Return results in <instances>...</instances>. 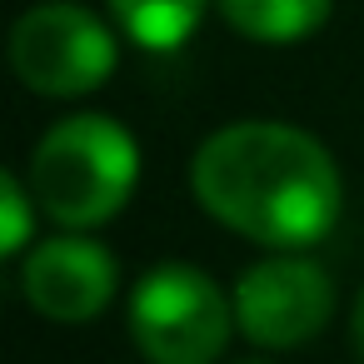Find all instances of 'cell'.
Segmentation results:
<instances>
[{"label": "cell", "mask_w": 364, "mask_h": 364, "mask_svg": "<svg viewBox=\"0 0 364 364\" xmlns=\"http://www.w3.org/2000/svg\"><path fill=\"white\" fill-rule=\"evenodd\" d=\"M190 190L205 215L264 250L319 245L344 205L334 155L284 120H240L215 130L190 160Z\"/></svg>", "instance_id": "cell-1"}, {"label": "cell", "mask_w": 364, "mask_h": 364, "mask_svg": "<svg viewBox=\"0 0 364 364\" xmlns=\"http://www.w3.org/2000/svg\"><path fill=\"white\" fill-rule=\"evenodd\" d=\"M140 180V145L110 115H65L31 150V195L65 230L115 220Z\"/></svg>", "instance_id": "cell-2"}, {"label": "cell", "mask_w": 364, "mask_h": 364, "mask_svg": "<svg viewBox=\"0 0 364 364\" xmlns=\"http://www.w3.org/2000/svg\"><path fill=\"white\" fill-rule=\"evenodd\" d=\"M235 329V294L195 264H155L130 289V334L150 364H215Z\"/></svg>", "instance_id": "cell-3"}, {"label": "cell", "mask_w": 364, "mask_h": 364, "mask_svg": "<svg viewBox=\"0 0 364 364\" xmlns=\"http://www.w3.org/2000/svg\"><path fill=\"white\" fill-rule=\"evenodd\" d=\"M11 70L26 90L50 100L90 95L115 70V31L75 0L31 6L11 31Z\"/></svg>", "instance_id": "cell-4"}, {"label": "cell", "mask_w": 364, "mask_h": 364, "mask_svg": "<svg viewBox=\"0 0 364 364\" xmlns=\"http://www.w3.org/2000/svg\"><path fill=\"white\" fill-rule=\"evenodd\" d=\"M329 314H334V284L299 250H279L250 264L235 284V324L259 349L309 344L314 334H324Z\"/></svg>", "instance_id": "cell-5"}, {"label": "cell", "mask_w": 364, "mask_h": 364, "mask_svg": "<svg viewBox=\"0 0 364 364\" xmlns=\"http://www.w3.org/2000/svg\"><path fill=\"white\" fill-rule=\"evenodd\" d=\"M120 289V264L100 240L55 235L21 255V294L50 324H90L110 309Z\"/></svg>", "instance_id": "cell-6"}, {"label": "cell", "mask_w": 364, "mask_h": 364, "mask_svg": "<svg viewBox=\"0 0 364 364\" xmlns=\"http://www.w3.org/2000/svg\"><path fill=\"white\" fill-rule=\"evenodd\" d=\"M230 31H240L255 46H299L309 41L334 0H215Z\"/></svg>", "instance_id": "cell-7"}, {"label": "cell", "mask_w": 364, "mask_h": 364, "mask_svg": "<svg viewBox=\"0 0 364 364\" xmlns=\"http://www.w3.org/2000/svg\"><path fill=\"white\" fill-rule=\"evenodd\" d=\"M210 0H110L120 31L145 50H180Z\"/></svg>", "instance_id": "cell-8"}, {"label": "cell", "mask_w": 364, "mask_h": 364, "mask_svg": "<svg viewBox=\"0 0 364 364\" xmlns=\"http://www.w3.org/2000/svg\"><path fill=\"white\" fill-rule=\"evenodd\" d=\"M31 230H36V195L31 180H21L16 170L0 175V255L16 259L31 250Z\"/></svg>", "instance_id": "cell-9"}, {"label": "cell", "mask_w": 364, "mask_h": 364, "mask_svg": "<svg viewBox=\"0 0 364 364\" xmlns=\"http://www.w3.org/2000/svg\"><path fill=\"white\" fill-rule=\"evenodd\" d=\"M349 344H354V349H359V359H364V289H359L354 314H349Z\"/></svg>", "instance_id": "cell-10"}, {"label": "cell", "mask_w": 364, "mask_h": 364, "mask_svg": "<svg viewBox=\"0 0 364 364\" xmlns=\"http://www.w3.org/2000/svg\"><path fill=\"white\" fill-rule=\"evenodd\" d=\"M240 364H264V359H240Z\"/></svg>", "instance_id": "cell-11"}]
</instances>
